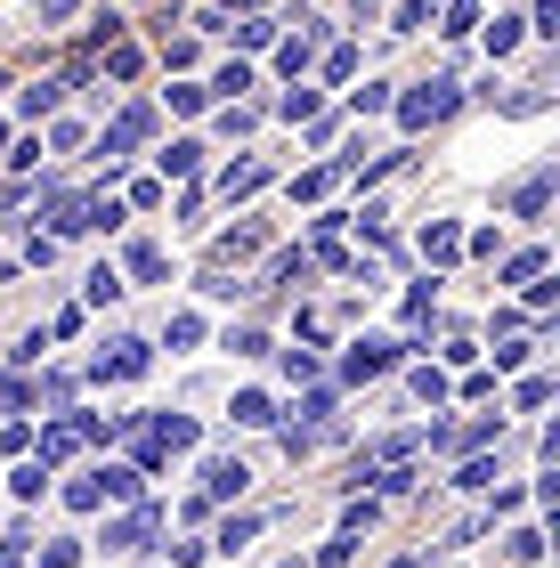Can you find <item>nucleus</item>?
<instances>
[{
	"instance_id": "f3484780",
	"label": "nucleus",
	"mask_w": 560,
	"mask_h": 568,
	"mask_svg": "<svg viewBox=\"0 0 560 568\" xmlns=\"http://www.w3.org/2000/svg\"><path fill=\"white\" fill-rule=\"evenodd\" d=\"M544 268H552V252H544V244H528V252H512V261H503V284H537Z\"/></svg>"
},
{
	"instance_id": "473e14b6",
	"label": "nucleus",
	"mask_w": 560,
	"mask_h": 568,
	"mask_svg": "<svg viewBox=\"0 0 560 568\" xmlns=\"http://www.w3.org/2000/svg\"><path fill=\"white\" fill-rule=\"evenodd\" d=\"M422 9H430V0H398V9H390V33H422Z\"/></svg>"
},
{
	"instance_id": "bb28decb",
	"label": "nucleus",
	"mask_w": 560,
	"mask_h": 568,
	"mask_svg": "<svg viewBox=\"0 0 560 568\" xmlns=\"http://www.w3.org/2000/svg\"><path fill=\"white\" fill-rule=\"evenodd\" d=\"M203 90H212V98H244V90H252V65H220Z\"/></svg>"
},
{
	"instance_id": "dca6fc26",
	"label": "nucleus",
	"mask_w": 560,
	"mask_h": 568,
	"mask_svg": "<svg viewBox=\"0 0 560 568\" xmlns=\"http://www.w3.org/2000/svg\"><path fill=\"white\" fill-rule=\"evenodd\" d=\"M58 98H65V82H33V90H17V114L41 122V114H58Z\"/></svg>"
},
{
	"instance_id": "4c0bfd02",
	"label": "nucleus",
	"mask_w": 560,
	"mask_h": 568,
	"mask_svg": "<svg viewBox=\"0 0 560 568\" xmlns=\"http://www.w3.org/2000/svg\"><path fill=\"white\" fill-rule=\"evenodd\" d=\"M528 33H544V41L560 33V0H537V9H528Z\"/></svg>"
},
{
	"instance_id": "20e7f679",
	"label": "nucleus",
	"mask_w": 560,
	"mask_h": 568,
	"mask_svg": "<svg viewBox=\"0 0 560 568\" xmlns=\"http://www.w3.org/2000/svg\"><path fill=\"white\" fill-rule=\"evenodd\" d=\"M146 366H155V349L122 333V342H106V357H98V382H139Z\"/></svg>"
},
{
	"instance_id": "f03ea898",
	"label": "nucleus",
	"mask_w": 560,
	"mask_h": 568,
	"mask_svg": "<svg viewBox=\"0 0 560 568\" xmlns=\"http://www.w3.org/2000/svg\"><path fill=\"white\" fill-rule=\"evenodd\" d=\"M146 131H155V106H122L106 131H98V154H106V163H122L131 146H146Z\"/></svg>"
},
{
	"instance_id": "a19ab883",
	"label": "nucleus",
	"mask_w": 560,
	"mask_h": 568,
	"mask_svg": "<svg viewBox=\"0 0 560 568\" xmlns=\"http://www.w3.org/2000/svg\"><path fill=\"white\" fill-rule=\"evenodd\" d=\"M73 9H82V0H33V24H65Z\"/></svg>"
},
{
	"instance_id": "de8ad7c7",
	"label": "nucleus",
	"mask_w": 560,
	"mask_h": 568,
	"mask_svg": "<svg viewBox=\"0 0 560 568\" xmlns=\"http://www.w3.org/2000/svg\"><path fill=\"white\" fill-rule=\"evenodd\" d=\"M358 9H374V0H358Z\"/></svg>"
},
{
	"instance_id": "f8f14e48",
	"label": "nucleus",
	"mask_w": 560,
	"mask_h": 568,
	"mask_svg": "<svg viewBox=\"0 0 560 568\" xmlns=\"http://www.w3.org/2000/svg\"><path fill=\"white\" fill-rule=\"evenodd\" d=\"M73 447H82V415H65V423H49V430H41V463H49V471H58Z\"/></svg>"
},
{
	"instance_id": "f704fd0d",
	"label": "nucleus",
	"mask_w": 560,
	"mask_h": 568,
	"mask_svg": "<svg viewBox=\"0 0 560 568\" xmlns=\"http://www.w3.org/2000/svg\"><path fill=\"white\" fill-rule=\"evenodd\" d=\"M325 415H334V390H309V398H301V430H317Z\"/></svg>"
},
{
	"instance_id": "1a4fd4ad",
	"label": "nucleus",
	"mask_w": 560,
	"mask_h": 568,
	"mask_svg": "<svg viewBox=\"0 0 560 568\" xmlns=\"http://www.w3.org/2000/svg\"><path fill=\"white\" fill-rule=\"evenodd\" d=\"M422 261H430V268L464 261V227H455V220H430V227H422Z\"/></svg>"
},
{
	"instance_id": "4be33fe9",
	"label": "nucleus",
	"mask_w": 560,
	"mask_h": 568,
	"mask_svg": "<svg viewBox=\"0 0 560 568\" xmlns=\"http://www.w3.org/2000/svg\"><path fill=\"white\" fill-rule=\"evenodd\" d=\"M82 293H90V308H106V301H122V293H131V284H122V276H114L106 261H98V268L82 276Z\"/></svg>"
},
{
	"instance_id": "c9c22d12",
	"label": "nucleus",
	"mask_w": 560,
	"mask_h": 568,
	"mask_svg": "<svg viewBox=\"0 0 560 568\" xmlns=\"http://www.w3.org/2000/svg\"><path fill=\"white\" fill-rule=\"evenodd\" d=\"M528 357H537V342H503V349H496V374H520Z\"/></svg>"
},
{
	"instance_id": "49530a36",
	"label": "nucleus",
	"mask_w": 560,
	"mask_h": 568,
	"mask_svg": "<svg viewBox=\"0 0 560 568\" xmlns=\"http://www.w3.org/2000/svg\"><path fill=\"white\" fill-rule=\"evenodd\" d=\"M0 90H9V73H0Z\"/></svg>"
},
{
	"instance_id": "9b49d317",
	"label": "nucleus",
	"mask_w": 560,
	"mask_h": 568,
	"mask_svg": "<svg viewBox=\"0 0 560 568\" xmlns=\"http://www.w3.org/2000/svg\"><path fill=\"white\" fill-rule=\"evenodd\" d=\"M268 179H276L268 163H236V171H220V195H227V203H252V195L268 187Z\"/></svg>"
},
{
	"instance_id": "37998d69",
	"label": "nucleus",
	"mask_w": 560,
	"mask_h": 568,
	"mask_svg": "<svg viewBox=\"0 0 560 568\" xmlns=\"http://www.w3.org/2000/svg\"><path fill=\"white\" fill-rule=\"evenodd\" d=\"M349 545H358V536H349V528H342V536H334V545H325V552H317V568H349Z\"/></svg>"
},
{
	"instance_id": "0eeeda50",
	"label": "nucleus",
	"mask_w": 560,
	"mask_h": 568,
	"mask_svg": "<svg viewBox=\"0 0 560 568\" xmlns=\"http://www.w3.org/2000/svg\"><path fill=\"white\" fill-rule=\"evenodd\" d=\"M552 179H560L552 163L520 179V187H512V220H544V203H552Z\"/></svg>"
},
{
	"instance_id": "7c9ffc66",
	"label": "nucleus",
	"mask_w": 560,
	"mask_h": 568,
	"mask_svg": "<svg viewBox=\"0 0 560 568\" xmlns=\"http://www.w3.org/2000/svg\"><path fill=\"white\" fill-rule=\"evenodd\" d=\"M227 349H236V357H268V333L261 325H236V333H227Z\"/></svg>"
},
{
	"instance_id": "2eb2a0df",
	"label": "nucleus",
	"mask_w": 560,
	"mask_h": 568,
	"mask_svg": "<svg viewBox=\"0 0 560 568\" xmlns=\"http://www.w3.org/2000/svg\"><path fill=\"white\" fill-rule=\"evenodd\" d=\"M520 41H528V17H512V9H503V17L488 24V58H512Z\"/></svg>"
},
{
	"instance_id": "ddd939ff",
	"label": "nucleus",
	"mask_w": 560,
	"mask_h": 568,
	"mask_svg": "<svg viewBox=\"0 0 560 568\" xmlns=\"http://www.w3.org/2000/svg\"><path fill=\"white\" fill-rule=\"evenodd\" d=\"M227 415H236V430H268L276 406H268V390H236V398H227Z\"/></svg>"
},
{
	"instance_id": "e433bc0d",
	"label": "nucleus",
	"mask_w": 560,
	"mask_h": 568,
	"mask_svg": "<svg viewBox=\"0 0 560 568\" xmlns=\"http://www.w3.org/2000/svg\"><path fill=\"white\" fill-rule=\"evenodd\" d=\"M455 487H471V496H479V487H496V463H479V455H471L464 471H455Z\"/></svg>"
},
{
	"instance_id": "72a5a7b5",
	"label": "nucleus",
	"mask_w": 560,
	"mask_h": 568,
	"mask_svg": "<svg viewBox=\"0 0 560 568\" xmlns=\"http://www.w3.org/2000/svg\"><path fill=\"white\" fill-rule=\"evenodd\" d=\"M325 187H334V171H301V179H293V203H317Z\"/></svg>"
},
{
	"instance_id": "4468645a",
	"label": "nucleus",
	"mask_w": 560,
	"mask_h": 568,
	"mask_svg": "<svg viewBox=\"0 0 560 568\" xmlns=\"http://www.w3.org/2000/svg\"><path fill=\"white\" fill-rule=\"evenodd\" d=\"M503 560L512 568H544V528H512L503 536Z\"/></svg>"
},
{
	"instance_id": "a211bd4d",
	"label": "nucleus",
	"mask_w": 560,
	"mask_h": 568,
	"mask_svg": "<svg viewBox=\"0 0 560 568\" xmlns=\"http://www.w3.org/2000/svg\"><path fill=\"white\" fill-rule=\"evenodd\" d=\"M195 163H203V139H171L163 146V179H195Z\"/></svg>"
},
{
	"instance_id": "09e8293b",
	"label": "nucleus",
	"mask_w": 560,
	"mask_h": 568,
	"mask_svg": "<svg viewBox=\"0 0 560 568\" xmlns=\"http://www.w3.org/2000/svg\"><path fill=\"white\" fill-rule=\"evenodd\" d=\"M285 568H301V560H285Z\"/></svg>"
},
{
	"instance_id": "58836bf2",
	"label": "nucleus",
	"mask_w": 560,
	"mask_h": 568,
	"mask_svg": "<svg viewBox=\"0 0 560 568\" xmlns=\"http://www.w3.org/2000/svg\"><path fill=\"white\" fill-rule=\"evenodd\" d=\"M285 382H317V349H285Z\"/></svg>"
},
{
	"instance_id": "6ab92c4d",
	"label": "nucleus",
	"mask_w": 560,
	"mask_h": 568,
	"mask_svg": "<svg viewBox=\"0 0 560 568\" xmlns=\"http://www.w3.org/2000/svg\"><path fill=\"white\" fill-rule=\"evenodd\" d=\"M131 276H139V284H163V276H171V252H163V244H131Z\"/></svg>"
},
{
	"instance_id": "b1692460",
	"label": "nucleus",
	"mask_w": 560,
	"mask_h": 568,
	"mask_svg": "<svg viewBox=\"0 0 560 568\" xmlns=\"http://www.w3.org/2000/svg\"><path fill=\"white\" fill-rule=\"evenodd\" d=\"M163 106H171V114H203V106H212V90H203V82H171Z\"/></svg>"
},
{
	"instance_id": "412c9836",
	"label": "nucleus",
	"mask_w": 560,
	"mask_h": 568,
	"mask_svg": "<svg viewBox=\"0 0 560 568\" xmlns=\"http://www.w3.org/2000/svg\"><path fill=\"white\" fill-rule=\"evenodd\" d=\"M139 41H106V82H139Z\"/></svg>"
},
{
	"instance_id": "393cba45",
	"label": "nucleus",
	"mask_w": 560,
	"mask_h": 568,
	"mask_svg": "<svg viewBox=\"0 0 560 568\" xmlns=\"http://www.w3.org/2000/svg\"><path fill=\"white\" fill-rule=\"evenodd\" d=\"M512 406H520V415H537V406H552V374H528L520 390H512Z\"/></svg>"
},
{
	"instance_id": "a878e982",
	"label": "nucleus",
	"mask_w": 560,
	"mask_h": 568,
	"mask_svg": "<svg viewBox=\"0 0 560 568\" xmlns=\"http://www.w3.org/2000/svg\"><path fill=\"white\" fill-rule=\"evenodd\" d=\"M163 342H171V349H195V342H203V317H195V308H180V317L163 325Z\"/></svg>"
},
{
	"instance_id": "aec40b11",
	"label": "nucleus",
	"mask_w": 560,
	"mask_h": 568,
	"mask_svg": "<svg viewBox=\"0 0 560 568\" xmlns=\"http://www.w3.org/2000/svg\"><path fill=\"white\" fill-rule=\"evenodd\" d=\"M252 536H261V520H252V511H236V520H220V536H212V545H220L227 560H236V552L252 545Z\"/></svg>"
},
{
	"instance_id": "2f4dec72",
	"label": "nucleus",
	"mask_w": 560,
	"mask_h": 568,
	"mask_svg": "<svg viewBox=\"0 0 560 568\" xmlns=\"http://www.w3.org/2000/svg\"><path fill=\"white\" fill-rule=\"evenodd\" d=\"M415 398L439 406V398H447V374H439V366H415Z\"/></svg>"
},
{
	"instance_id": "c756f323",
	"label": "nucleus",
	"mask_w": 560,
	"mask_h": 568,
	"mask_svg": "<svg viewBox=\"0 0 560 568\" xmlns=\"http://www.w3.org/2000/svg\"><path fill=\"white\" fill-rule=\"evenodd\" d=\"M349 106H358V114H390V82H366V90H349Z\"/></svg>"
},
{
	"instance_id": "39448f33",
	"label": "nucleus",
	"mask_w": 560,
	"mask_h": 568,
	"mask_svg": "<svg viewBox=\"0 0 560 568\" xmlns=\"http://www.w3.org/2000/svg\"><path fill=\"white\" fill-rule=\"evenodd\" d=\"M155 528H163V511H155V504H131L122 520H106V552H139Z\"/></svg>"
},
{
	"instance_id": "423d86ee",
	"label": "nucleus",
	"mask_w": 560,
	"mask_h": 568,
	"mask_svg": "<svg viewBox=\"0 0 560 568\" xmlns=\"http://www.w3.org/2000/svg\"><path fill=\"white\" fill-rule=\"evenodd\" d=\"M268 244V227L261 220H244V227H227V236L212 244V268H236V261H252V252Z\"/></svg>"
},
{
	"instance_id": "5701e85b",
	"label": "nucleus",
	"mask_w": 560,
	"mask_h": 568,
	"mask_svg": "<svg viewBox=\"0 0 560 568\" xmlns=\"http://www.w3.org/2000/svg\"><path fill=\"white\" fill-rule=\"evenodd\" d=\"M41 487H49V463H41V455H33V463H17V479H9V496H17V504H33V496H41Z\"/></svg>"
},
{
	"instance_id": "7ed1b4c3",
	"label": "nucleus",
	"mask_w": 560,
	"mask_h": 568,
	"mask_svg": "<svg viewBox=\"0 0 560 568\" xmlns=\"http://www.w3.org/2000/svg\"><path fill=\"white\" fill-rule=\"evenodd\" d=\"M398 349H406V342H381V333L349 342V357H342V382H374V374H390V366H398Z\"/></svg>"
},
{
	"instance_id": "f257e3e1",
	"label": "nucleus",
	"mask_w": 560,
	"mask_h": 568,
	"mask_svg": "<svg viewBox=\"0 0 560 568\" xmlns=\"http://www.w3.org/2000/svg\"><path fill=\"white\" fill-rule=\"evenodd\" d=\"M390 106H398V122H406V131H430V122H447L455 106H464V90H455V82H422V90L390 98Z\"/></svg>"
},
{
	"instance_id": "c03bdc74",
	"label": "nucleus",
	"mask_w": 560,
	"mask_h": 568,
	"mask_svg": "<svg viewBox=\"0 0 560 568\" xmlns=\"http://www.w3.org/2000/svg\"><path fill=\"white\" fill-rule=\"evenodd\" d=\"M24 398H33V390H24V382H17V374H0V415H17V406H24Z\"/></svg>"
},
{
	"instance_id": "79ce46f5",
	"label": "nucleus",
	"mask_w": 560,
	"mask_h": 568,
	"mask_svg": "<svg viewBox=\"0 0 560 568\" xmlns=\"http://www.w3.org/2000/svg\"><path fill=\"white\" fill-rule=\"evenodd\" d=\"M236 41H244V49H268V41H276V24H268V17H252V24H236Z\"/></svg>"
},
{
	"instance_id": "a18cd8bd",
	"label": "nucleus",
	"mask_w": 560,
	"mask_h": 568,
	"mask_svg": "<svg viewBox=\"0 0 560 568\" xmlns=\"http://www.w3.org/2000/svg\"><path fill=\"white\" fill-rule=\"evenodd\" d=\"M0 146H9V122H0Z\"/></svg>"
},
{
	"instance_id": "cd10ccee",
	"label": "nucleus",
	"mask_w": 560,
	"mask_h": 568,
	"mask_svg": "<svg viewBox=\"0 0 560 568\" xmlns=\"http://www.w3.org/2000/svg\"><path fill=\"white\" fill-rule=\"evenodd\" d=\"M276 114H285V122H309V114H317V90H309V82L285 90V98H276Z\"/></svg>"
},
{
	"instance_id": "9d476101",
	"label": "nucleus",
	"mask_w": 560,
	"mask_h": 568,
	"mask_svg": "<svg viewBox=\"0 0 560 568\" xmlns=\"http://www.w3.org/2000/svg\"><path fill=\"white\" fill-rule=\"evenodd\" d=\"M98 504H139V471H131V463H98Z\"/></svg>"
},
{
	"instance_id": "6e6552de",
	"label": "nucleus",
	"mask_w": 560,
	"mask_h": 568,
	"mask_svg": "<svg viewBox=\"0 0 560 568\" xmlns=\"http://www.w3.org/2000/svg\"><path fill=\"white\" fill-rule=\"evenodd\" d=\"M244 463L236 455H212V463H203V496H212V504H227V496H244Z\"/></svg>"
},
{
	"instance_id": "ea45409f",
	"label": "nucleus",
	"mask_w": 560,
	"mask_h": 568,
	"mask_svg": "<svg viewBox=\"0 0 560 568\" xmlns=\"http://www.w3.org/2000/svg\"><path fill=\"white\" fill-rule=\"evenodd\" d=\"M82 560V545H73V536H58V545H41V568H73Z\"/></svg>"
},
{
	"instance_id": "c85d7f7f",
	"label": "nucleus",
	"mask_w": 560,
	"mask_h": 568,
	"mask_svg": "<svg viewBox=\"0 0 560 568\" xmlns=\"http://www.w3.org/2000/svg\"><path fill=\"white\" fill-rule=\"evenodd\" d=\"M471 24H479V9H471V0H447V24H439V33H447V41H464Z\"/></svg>"
}]
</instances>
